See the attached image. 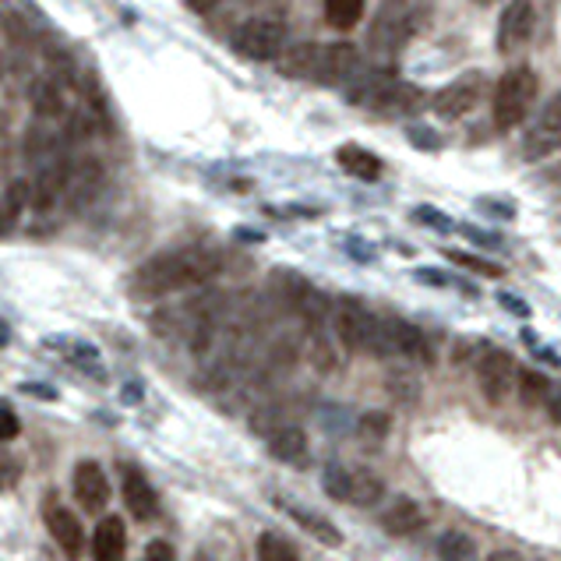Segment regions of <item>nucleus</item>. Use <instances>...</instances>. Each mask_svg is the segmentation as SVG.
Instances as JSON below:
<instances>
[{
    "mask_svg": "<svg viewBox=\"0 0 561 561\" xmlns=\"http://www.w3.org/2000/svg\"><path fill=\"white\" fill-rule=\"evenodd\" d=\"M534 25H537V8L534 0H512V4L501 11L498 19V50L501 53H515L523 50L529 36H534Z\"/></svg>",
    "mask_w": 561,
    "mask_h": 561,
    "instance_id": "obj_11",
    "label": "nucleus"
},
{
    "mask_svg": "<svg viewBox=\"0 0 561 561\" xmlns=\"http://www.w3.org/2000/svg\"><path fill=\"white\" fill-rule=\"evenodd\" d=\"M279 71L318 85H346L361 71V50L353 42H301L283 53Z\"/></svg>",
    "mask_w": 561,
    "mask_h": 561,
    "instance_id": "obj_2",
    "label": "nucleus"
},
{
    "mask_svg": "<svg viewBox=\"0 0 561 561\" xmlns=\"http://www.w3.org/2000/svg\"><path fill=\"white\" fill-rule=\"evenodd\" d=\"M544 413H548L551 424H561V386H551L548 403H544Z\"/></svg>",
    "mask_w": 561,
    "mask_h": 561,
    "instance_id": "obj_36",
    "label": "nucleus"
},
{
    "mask_svg": "<svg viewBox=\"0 0 561 561\" xmlns=\"http://www.w3.org/2000/svg\"><path fill=\"white\" fill-rule=\"evenodd\" d=\"M515 392H520L523 410H544L551 395V378L540 371H520L515 375Z\"/></svg>",
    "mask_w": 561,
    "mask_h": 561,
    "instance_id": "obj_24",
    "label": "nucleus"
},
{
    "mask_svg": "<svg viewBox=\"0 0 561 561\" xmlns=\"http://www.w3.org/2000/svg\"><path fill=\"white\" fill-rule=\"evenodd\" d=\"M219 0H187V8L191 11H209V8H216Z\"/></svg>",
    "mask_w": 561,
    "mask_h": 561,
    "instance_id": "obj_40",
    "label": "nucleus"
},
{
    "mask_svg": "<svg viewBox=\"0 0 561 561\" xmlns=\"http://www.w3.org/2000/svg\"><path fill=\"white\" fill-rule=\"evenodd\" d=\"M142 561H176V551L170 548L167 540H153L149 548H145V558Z\"/></svg>",
    "mask_w": 561,
    "mask_h": 561,
    "instance_id": "obj_34",
    "label": "nucleus"
},
{
    "mask_svg": "<svg viewBox=\"0 0 561 561\" xmlns=\"http://www.w3.org/2000/svg\"><path fill=\"white\" fill-rule=\"evenodd\" d=\"M102 184H107V173H102V162L99 159L85 156L78 162H71V170H68V191H64L68 209L71 212L88 209V205L99 198Z\"/></svg>",
    "mask_w": 561,
    "mask_h": 561,
    "instance_id": "obj_10",
    "label": "nucleus"
},
{
    "mask_svg": "<svg viewBox=\"0 0 561 561\" xmlns=\"http://www.w3.org/2000/svg\"><path fill=\"white\" fill-rule=\"evenodd\" d=\"M466 237H474V241H480V244H498L495 237H484V230H466Z\"/></svg>",
    "mask_w": 561,
    "mask_h": 561,
    "instance_id": "obj_41",
    "label": "nucleus"
},
{
    "mask_svg": "<svg viewBox=\"0 0 561 561\" xmlns=\"http://www.w3.org/2000/svg\"><path fill=\"white\" fill-rule=\"evenodd\" d=\"M336 159H339V167H343L350 176H357V181L375 184L381 176V159L375 153L361 149V145H343V149L336 153Z\"/></svg>",
    "mask_w": 561,
    "mask_h": 561,
    "instance_id": "obj_23",
    "label": "nucleus"
},
{
    "mask_svg": "<svg viewBox=\"0 0 561 561\" xmlns=\"http://www.w3.org/2000/svg\"><path fill=\"white\" fill-rule=\"evenodd\" d=\"M22 480V463L8 449H0V491H11Z\"/></svg>",
    "mask_w": 561,
    "mask_h": 561,
    "instance_id": "obj_32",
    "label": "nucleus"
},
{
    "mask_svg": "<svg viewBox=\"0 0 561 561\" xmlns=\"http://www.w3.org/2000/svg\"><path fill=\"white\" fill-rule=\"evenodd\" d=\"M413 28H417V19H413V4L410 0H381V8L371 22V50L381 57L400 53L406 42L413 39Z\"/></svg>",
    "mask_w": 561,
    "mask_h": 561,
    "instance_id": "obj_5",
    "label": "nucleus"
},
{
    "mask_svg": "<svg viewBox=\"0 0 561 561\" xmlns=\"http://www.w3.org/2000/svg\"><path fill=\"white\" fill-rule=\"evenodd\" d=\"M71 487H75V498L85 512H102L110 505V480H107V474H102L99 463H88V460L78 463Z\"/></svg>",
    "mask_w": 561,
    "mask_h": 561,
    "instance_id": "obj_15",
    "label": "nucleus"
},
{
    "mask_svg": "<svg viewBox=\"0 0 561 561\" xmlns=\"http://www.w3.org/2000/svg\"><path fill=\"white\" fill-rule=\"evenodd\" d=\"M537 75L529 68H512L505 78L498 82L495 99H491V121L498 131H512L520 127L529 110L537 102Z\"/></svg>",
    "mask_w": 561,
    "mask_h": 561,
    "instance_id": "obj_3",
    "label": "nucleus"
},
{
    "mask_svg": "<svg viewBox=\"0 0 561 561\" xmlns=\"http://www.w3.org/2000/svg\"><path fill=\"white\" fill-rule=\"evenodd\" d=\"M0 75H4V64H0Z\"/></svg>",
    "mask_w": 561,
    "mask_h": 561,
    "instance_id": "obj_43",
    "label": "nucleus"
},
{
    "mask_svg": "<svg viewBox=\"0 0 561 561\" xmlns=\"http://www.w3.org/2000/svg\"><path fill=\"white\" fill-rule=\"evenodd\" d=\"M321 14L332 28H339V33H350V28L364 19V0H325Z\"/></svg>",
    "mask_w": 561,
    "mask_h": 561,
    "instance_id": "obj_26",
    "label": "nucleus"
},
{
    "mask_svg": "<svg viewBox=\"0 0 561 561\" xmlns=\"http://www.w3.org/2000/svg\"><path fill=\"white\" fill-rule=\"evenodd\" d=\"M378 523L389 537H413L424 526V512L413 498H392Z\"/></svg>",
    "mask_w": 561,
    "mask_h": 561,
    "instance_id": "obj_20",
    "label": "nucleus"
},
{
    "mask_svg": "<svg viewBox=\"0 0 561 561\" xmlns=\"http://www.w3.org/2000/svg\"><path fill=\"white\" fill-rule=\"evenodd\" d=\"M558 181H561V173H558Z\"/></svg>",
    "mask_w": 561,
    "mask_h": 561,
    "instance_id": "obj_44",
    "label": "nucleus"
},
{
    "mask_svg": "<svg viewBox=\"0 0 561 561\" xmlns=\"http://www.w3.org/2000/svg\"><path fill=\"white\" fill-rule=\"evenodd\" d=\"M33 205V187H28V181H11L4 187V195H0V233H11L14 227H19L22 212Z\"/></svg>",
    "mask_w": 561,
    "mask_h": 561,
    "instance_id": "obj_22",
    "label": "nucleus"
},
{
    "mask_svg": "<svg viewBox=\"0 0 561 561\" xmlns=\"http://www.w3.org/2000/svg\"><path fill=\"white\" fill-rule=\"evenodd\" d=\"M357 431H361L364 441H386V435L392 431V417H389V413H381V410H367V413H361Z\"/></svg>",
    "mask_w": 561,
    "mask_h": 561,
    "instance_id": "obj_30",
    "label": "nucleus"
},
{
    "mask_svg": "<svg viewBox=\"0 0 561 561\" xmlns=\"http://www.w3.org/2000/svg\"><path fill=\"white\" fill-rule=\"evenodd\" d=\"M498 301H501V304H505V307H509V312H515V315H523V318L529 315V307H523V304H520V301H515V297H509V293H505V297H498Z\"/></svg>",
    "mask_w": 561,
    "mask_h": 561,
    "instance_id": "obj_39",
    "label": "nucleus"
},
{
    "mask_svg": "<svg viewBox=\"0 0 561 561\" xmlns=\"http://www.w3.org/2000/svg\"><path fill=\"white\" fill-rule=\"evenodd\" d=\"M386 498V480L371 469H353V487H350V505H361V509H371L378 501Z\"/></svg>",
    "mask_w": 561,
    "mask_h": 561,
    "instance_id": "obj_25",
    "label": "nucleus"
},
{
    "mask_svg": "<svg viewBox=\"0 0 561 561\" xmlns=\"http://www.w3.org/2000/svg\"><path fill=\"white\" fill-rule=\"evenodd\" d=\"M446 258H449V261H455V265H460V269H469V272H477V276H487V279L501 276V265L487 261V258H480V255H469V251H446Z\"/></svg>",
    "mask_w": 561,
    "mask_h": 561,
    "instance_id": "obj_31",
    "label": "nucleus"
},
{
    "mask_svg": "<svg viewBox=\"0 0 561 561\" xmlns=\"http://www.w3.org/2000/svg\"><path fill=\"white\" fill-rule=\"evenodd\" d=\"M258 561H301V558H297V551H293V544L286 537L265 529V534L258 537Z\"/></svg>",
    "mask_w": 561,
    "mask_h": 561,
    "instance_id": "obj_29",
    "label": "nucleus"
},
{
    "mask_svg": "<svg viewBox=\"0 0 561 561\" xmlns=\"http://www.w3.org/2000/svg\"><path fill=\"white\" fill-rule=\"evenodd\" d=\"M19 431H22L19 417H14L11 410H0V441H14V438H19Z\"/></svg>",
    "mask_w": 561,
    "mask_h": 561,
    "instance_id": "obj_33",
    "label": "nucleus"
},
{
    "mask_svg": "<svg viewBox=\"0 0 561 561\" xmlns=\"http://www.w3.org/2000/svg\"><path fill=\"white\" fill-rule=\"evenodd\" d=\"M350 487H353V469L339 466V463H329L321 469V491L329 498L346 501V505H350Z\"/></svg>",
    "mask_w": 561,
    "mask_h": 561,
    "instance_id": "obj_28",
    "label": "nucleus"
},
{
    "mask_svg": "<svg viewBox=\"0 0 561 561\" xmlns=\"http://www.w3.org/2000/svg\"><path fill=\"white\" fill-rule=\"evenodd\" d=\"M381 318L371 315L361 301L343 297L332 304V332L350 353H375Z\"/></svg>",
    "mask_w": 561,
    "mask_h": 561,
    "instance_id": "obj_4",
    "label": "nucleus"
},
{
    "mask_svg": "<svg viewBox=\"0 0 561 561\" xmlns=\"http://www.w3.org/2000/svg\"><path fill=\"white\" fill-rule=\"evenodd\" d=\"M42 523H47L50 537L57 540V548H61L68 558H82V551H85V529L78 523V515L71 512L64 501L47 498V505H42Z\"/></svg>",
    "mask_w": 561,
    "mask_h": 561,
    "instance_id": "obj_12",
    "label": "nucleus"
},
{
    "mask_svg": "<svg viewBox=\"0 0 561 561\" xmlns=\"http://www.w3.org/2000/svg\"><path fill=\"white\" fill-rule=\"evenodd\" d=\"M406 135H410V138H417V142L424 145V149H438V138H435V135H431V131H427V127H410Z\"/></svg>",
    "mask_w": 561,
    "mask_h": 561,
    "instance_id": "obj_37",
    "label": "nucleus"
},
{
    "mask_svg": "<svg viewBox=\"0 0 561 561\" xmlns=\"http://www.w3.org/2000/svg\"><path fill=\"white\" fill-rule=\"evenodd\" d=\"M28 102H33L36 117L50 124H64L68 117V96H64V85H57L53 78H36L28 85Z\"/></svg>",
    "mask_w": 561,
    "mask_h": 561,
    "instance_id": "obj_18",
    "label": "nucleus"
},
{
    "mask_svg": "<svg viewBox=\"0 0 561 561\" xmlns=\"http://www.w3.org/2000/svg\"><path fill=\"white\" fill-rule=\"evenodd\" d=\"M438 558L441 561H477V544L463 529H446L438 537Z\"/></svg>",
    "mask_w": 561,
    "mask_h": 561,
    "instance_id": "obj_27",
    "label": "nucleus"
},
{
    "mask_svg": "<svg viewBox=\"0 0 561 561\" xmlns=\"http://www.w3.org/2000/svg\"><path fill=\"white\" fill-rule=\"evenodd\" d=\"M286 28L276 19H247L237 33H233V50L244 53L247 61H276L283 53Z\"/></svg>",
    "mask_w": 561,
    "mask_h": 561,
    "instance_id": "obj_6",
    "label": "nucleus"
},
{
    "mask_svg": "<svg viewBox=\"0 0 561 561\" xmlns=\"http://www.w3.org/2000/svg\"><path fill=\"white\" fill-rule=\"evenodd\" d=\"M558 149H561V93L534 117V124L526 127L520 156L526 162H540V159L554 156Z\"/></svg>",
    "mask_w": 561,
    "mask_h": 561,
    "instance_id": "obj_8",
    "label": "nucleus"
},
{
    "mask_svg": "<svg viewBox=\"0 0 561 561\" xmlns=\"http://www.w3.org/2000/svg\"><path fill=\"white\" fill-rule=\"evenodd\" d=\"M417 219L420 223H427V227H435V230H452V219L449 216H441V212H435V209H417Z\"/></svg>",
    "mask_w": 561,
    "mask_h": 561,
    "instance_id": "obj_35",
    "label": "nucleus"
},
{
    "mask_svg": "<svg viewBox=\"0 0 561 561\" xmlns=\"http://www.w3.org/2000/svg\"><path fill=\"white\" fill-rule=\"evenodd\" d=\"M484 88H487V82L480 71H469V75H460L446 88H438L431 99V110H435V117H441V121H460V117L477 110V102L484 99Z\"/></svg>",
    "mask_w": 561,
    "mask_h": 561,
    "instance_id": "obj_7",
    "label": "nucleus"
},
{
    "mask_svg": "<svg viewBox=\"0 0 561 561\" xmlns=\"http://www.w3.org/2000/svg\"><path fill=\"white\" fill-rule=\"evenodd\" d=\"M127 551V529L121 515H107L93 529V561H124Z\"/></svg>",
    "mask_w": 561,
    "mask_h": 561,
    "instance_id": "obj_19",
    "label": "nucleus"
},
{
    "mask_svg": "<svg viewBox=\"0 0 561 561\" xmlns=\"http://www.w3.org/2000/svg\"><path fill=\"white\" fill-rule=\"evenodd\" d=\"M515 361L509 357L505 350H487L484 357L477 361V386L484 392V400L498 406L509 400V392L515 389Z\"/></svg>",
    "mask_w": 561,
    "mask_h": 561,
    "instance_id": "obj_9",
    "label": "nucleus"
},
{
    "mask_svg": "<svg viewBox=\"0 0 561 561\" xmlns=\"http://www.w3.org/2000/svg\"><path fill=\"white\" fill-rule=\"evenodd\" d=\"M219 269H223V261L205 247L162 251V255L142 261L135 269V276H131V293H135L138 301H159V297H170V293L205 286L209 279L219 276Z\"/></svg>",
    "mask_w": 561,
    "mask_h": 561,
    "instance_id": "obj_1",
    "label": "nucleus"
},
{
    "mask_svg": "<svg viewBox=\"0 0 561 561\" xmlns=\"http://www.w3.org/2000/svg\"><path fill=\"white\" fill-rule=\"evenodd\" d=\"M265 441H269V452L276 455V460L286 463V466H307V460H312L307 435L301 431V427H293V424L276 427V431L265 435Z\"/></svg>",
    "mask_w": 561,
    "mask_h": 561,
    "instance_id": "obj_17",
    "label": "nucleus"
},
{
    "mask_svg": "<svg viewBox=\"0 0 561 561\" xmlns=\"http://www.w3.org/2000/svg\"><path fill=\"white\" fill-rule=\"evenodd\" d=\"M487 561H526L520 551H512V548H495L491 554H487Z\"/></svg>",
    "mask_w": 561,
    "mask_h": 561,
    "instance_id": "obj_38",
    "label": "nucleus"
},
{
    "mask_svg": "<svg viewBox=\"0 0 561 561\" xmlns=\"http://www.w3.org/2000/svg\"><path fill=\"white\" fill-rule=\"evenodd\" d=\"M124 505L135 520L149 523L159 515V498H156V487L149 484V477L142 474L135 466H124Z\"/></svg>",
    "mask_w": 561,
    "mask_h": 561,
    "instance_id": "obj_16",
    "label": "nucleus"
},
{
    "mask_svg": "<svg viewBox=\"0 0 561 561\" xmlns=\"http://www.w3.org/2000/svg\"><path fill=\"white\" fill-rule=\"evenodd\" d=\"M386 325V357H406L417 364H431V343L417 325L400 321V318H381Z\"/></svg>",
    "mask_w": 561,
    "mask_h": 561,
    "instance_id": "obj_14",
    "label": "nucleus"
},
{
    "mask_svg": "<svg viewBox=\"0 0 561 561\" xmlns=\"http://www.w3.org/2000/svg\"><path fill=\"white\" fill-rule=\"evenodd\" d=\"M279 509H283L293 523H297L304 534H312L318 544H325V548H339V544H343V534H339V529L325 520V515H318V512H312V509H304V505H290V501H283L279 498L276 501Z\"/></svg>",
    "mask_w": 561,
    "mask_h": 561,
    "instance_id": "obj_21",
    "label": "nucleus"
},
{
    "mask_svg": "<svg viewBox=\"0 0 561 561\" xmlns=\"http://www.w3.org/2000/svg\"><path fill=\"white\" fill-rule=\"evenodd\" d=\"M480 4H495V0H480Z\"/></svg>",
    "mask_w": 561,
    "mask_h": 561,
    "instance_id": "obj_42",
    "label": "nucleus"
},
{
    "mask_svg": "<svg viewBox=\"0 0 561 561\" xmlns=\"http://www.w3.org/2000/svg\"><path fill=\"white\" fill-rule=\"evenodd\" d=\"M68 170H71V162L64 156L36 167V176L28 181V187H33V205H28V209H36V212L57 209V205L64 202V191H68Z\"/></svg>",
    "mask_w": 561,
    "mask_h": 561,
    "instance_id": "obj_13",
    "label": "nucleus"
}]
</instances>
